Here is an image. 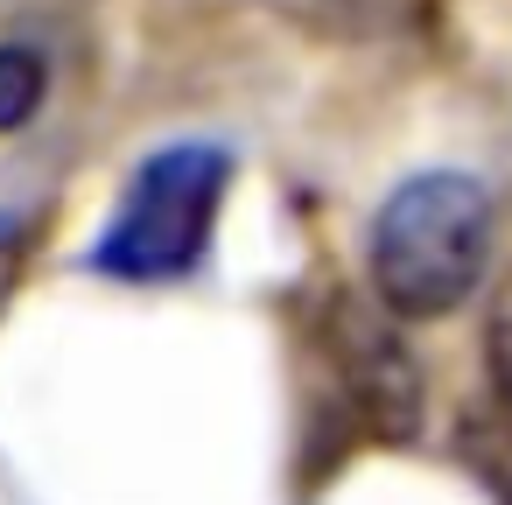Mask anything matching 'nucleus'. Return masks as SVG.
I'll return each instance as SVG.
<instances>
[{"label": "nucleus", "instance_id": "1", "mask_svg": "<svg viewBox=\"0 0 512 505\" xmlns=\"http://www.w3.org/2000/svg\"><path fill=\"white\" fill-rule=\"evenodd\" d=\"M491 253V197L456 169L407 176L372 218V288L393 316L428 323L470 302Z\"/></svg>", "mask_w": 512, "mask_h": 505}, {"label": "nucleus", "instance_id": "2", "mask_svg": "<svg viewBox=\"0 0 512 505\" xmlns=\"http://www.w3.org/2000/svg\"><path fill=\"white\" fill-rule=\"evenodd\" d=\"M225 183H232V162L211 141H176V148L148 155L134 169L106 239L92 246V267L113 281H141V288L190 274L211 246V218H218Z\"/></svg>", "mask_w": 512, "mask_h": 505}, {"label": "nucleus", "instance_id": "3", "mask_svg": "<svg viewBox=\"0 0 512 505\" xmlns=\"http://www.w3.org/2000/svg\"><path fill=\"white\" fill-rule=\"evenodd\" d=\"M337 344H344V379L358 386L372 435H386V442L414 435L421 428V372L400 351V337L386 323H372V316H344Z\"/></svg>", "mask_w": 512, "mask_h": 505}, {"label": "nucleus", "instance_id": "4", "mask_svg": "<svg viewBox=\"0 0 512 505\" xmlns=\"http://www.w3.org/2000/svg\"><path fill=\"white\" fill-rule=\"evenodd\" d=\"M43 92H50V64L43 50L29 43H0V134H15L43 113Z\"/></svg>", "mask_w": 512, "mask_h": 505}, {"label": "nucleus", "instance_id": "5", "mask_svg": "<svg viewBox=\"0 0 512 505\" xmlns=\"http://www.w3.org/2000/svg\"><path fill=\"white\" fill-rule=\"evenodd\" d=\"M435 15V0H323V22L337 36H414Z\"/></svg>", "mask_w": 512, "mask_h": 505}, {"label": "nucleus", "instance_id": "6", "mask_svg": "<svg viewBox=\"0 0 512 505\" xmlns=\"http://www.w3.org/2000/svg\"><path fill=\"white\" fill-rule=\"evenodd\" d=\"M22 246H29V225L15 211H0V302H8V288L22 274Z\"/></svg>", "mask_w": 512, "mask_h": 505}, {"label": "nucleus", "instance_id": "7", "mask_svg": "<svg viewBox=\"0 0 512 505\" xmlns=\"http://www.w3.org/2000/svg\"><path fill=\"white\" fill-rule=\"evenodd\" d=\"M491 379H498V393L512 400V302L491 316Z\"/></svg>", "mask_w": 512, "mask_h": 505}]
</instances>
